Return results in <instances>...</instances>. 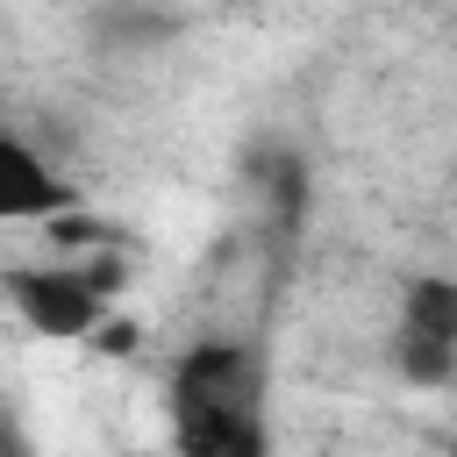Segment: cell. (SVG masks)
I'll use <instances>...</instances> for the list:
<instances>
[{"label":"cell","instance_id":"3","mask_svg":"<svg viewBox=\"0 0 457 457\" xmlns=\"http://www.w3.org/2000/svg\"><path fill=\"white\" fill-rule=\"evenodd\" d=\"M57 207H71V186L21 136H7L0 143V214L7 221H57Z\"/></svg>","mask_w":457,"mask_h":457},{"label":"cell","instance_id":"5","mask_svg":"<svg viewBox=\"0 0 457 457\" xmlns=\"http://www.w3.org/2000/svg\"><path fill=\"white\" fill-rule=\"evenodd\" d=\"M450 386H457V378H450Z\"/></svg>","mask_w":457,"mask_h":457},{"label":"cell","instance_id":"4","mask_svg":"<svg viewBox=\"0 0 457 457\" xmlns=\"http://www.w3.org/2000/svg\"><path fill=\"white\" fill-rule=\"evenodd\" d=\"M214 7H250V0H214Z\"/></svg>","mask_w":457,"mask_h":457},{"label":"cell","instance_id":"1","mask_svg":"<svg viewBox=\"0 0 457 457\" xmlns=\"http://www.w3.org/2000/svg\"><path fill=\"white\" fill-rule=\"evenodd\" d=\"M393 364L414 386H450L457 378V278H414L400 293Z\"/></svg>","mask_w":457,"mask_h":457},{"label":"cell","instance_id":"2","mask_svg":"<svg viewBox=\"0 0 457 457\" xmlns=\"http://www.w3.org/2000/svg\"><path fill=\"white\" fill-rule=\"evenodd\" d=\"M14 314L36 328V336H86V328H100V278L93 271H14Z\"/></svg>","mask_w":457,"mask_h":457}]
</instances>
